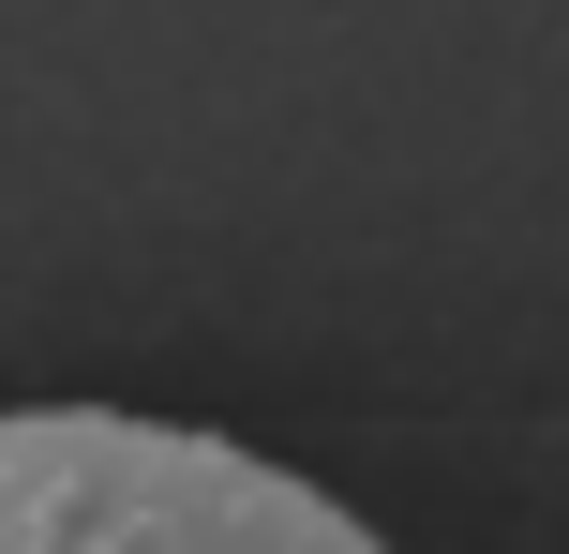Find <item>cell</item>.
<instances>
[{"instance_id":"1","label":"cell","mask_w":569,"mask_h":554,"mask_svg":"<svg viewBox=\"0 0 569 554\" xmlns=\"http://www.w3.org/2000/svg\"><path fill=\"white\" fill-rule=\"evenodd\" d=\"M0 554H390V540L240 435L136 420V405H16Z\"/></svg>"}]
</instances>
